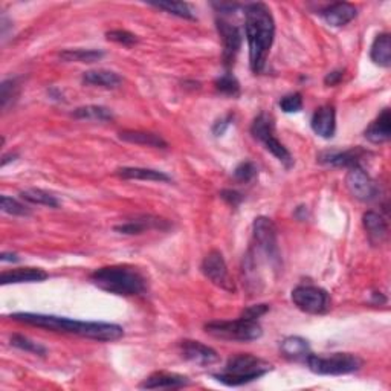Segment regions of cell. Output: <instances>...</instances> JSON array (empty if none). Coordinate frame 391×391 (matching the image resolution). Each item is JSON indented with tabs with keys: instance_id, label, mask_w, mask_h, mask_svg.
<instances>
[{
	"instance_id": "7a4b0ae2",
	"label": "cell",
	"mask_w": 391,
	"mask_h": 391,
	"mask_svg": "<svg viewBox=\"0 0 391 391\" xmlns=\"http://www.w3.org/2000/svg\"><path fill=\"white\" fill-rule=\"evenodd\" d=\"M245 34L249 46V64L254 73L263 72L276 37V22L264 3H251L245 10Z\"/></svg>"
},
{
	"instance_id": "cb8c5ba5",
	"label": "cell",
	"mask_w": 391,
	"mask_h": 391,
	"mask_svg": "<svg viewBox=\"0 0 391 391\" xmlns=\"http://www.w3.org/2000/svg\"><path fill=\"white\" fill-rule=\"evenodd\" d=\"M83 83H86L89 86H98L104 89H116L118 87L122 78L118 73L106 69H98V71H89L83 75Z\"/></svg>"
},
{
	"instance_id": "52a82bcc",
	"label": "cell",
	"mask_w": 391,
	"mask_h": 391,
	"mask_svg": "<svg viewBox=\"0 0 391 391\" xmlns=\"http://www.w3.org/2000/svg\"><path fill=\"white\" fill-rule=\"evenodd\" d=\"M251 133L255 139H259L260 143L264 144L266 150L276 156L286 169L294 167L292 155H290L289 150L280 143L276 135H273V122L269 115L260 113L257 116L251 126Z\"/></svg>"
},
{
	"instance_id": "d4e9b609",
	"label": "cell",
	"mask_w": 391,
	"mask_h": 391,
	"mask_svg": "<svg viewBox=\"0 0 391 391\" xmlns=\"http://www.w3.org/2000/svg\"><path fill=\"white\" fill-rule=\"evenodd\" d=\"M370 57L374 64L381 66V68H390L391 66V38L390 34L384 32L374 38L371 49H370Z\"/></svg>"
},
{
	"instance_id": "9c48e42d",
	"label": "cell",
	"mask_w": 391,
	"mask_h": 391,
	"mask_svg": "<svg viewBox=\"0 0 391 391\" xmlns=\"http://www.w3.org/2000/svg\"><path fill=\"white\" fill-rule=\"evenodd\" d=\"M201 269L204 276L210 280L213 285L227 290V292H236V285L229 276L228 266L225 263L222 253L219 251L208 253L202 262Z\"/></svg>"
},
{
	"instance_id": "e0dca14e",
	"label": "cell",
	"mask_w": 391,
	"mask_h": 391,
	"mask_svg": "<svg viewBox=\"0 0 391 391\" xmlns=\"http://www.w3.org/2000/svg\"><path fill=\"white\" fill-rule=\"evenodd\" d=\"M169 229L170 223L159 218H150V215H144V218H136L133 220H129L126 223L116 225L115 231L120 234L126 236H135V234H143V232L148 229Z\"/></svg>"
},
{
	"instance_id": "6da1fadb",
	"label": "cell",
	"mask_w": 391,
	"mask_h": 391,
	"mask_svg": "<svg viewBox=\"0 0 391 391\" xmlns=\"http://www.w3.org/2000/svg\"><path fill=\"white\" fill-rule=\"evenodd\" d=\"M11 320L15 322L29 324V326L41 327L51 332H60V334L78 335L81 338L101 341V343L116 341L124 336L122 327L118 326V324H112V322L77 321L64 317H55V315L31 313V312L13 313Z\"/></svg>"
},
{
	"instance_id": "8d00e7d4",
	"label": "cell",
	"mask_w": 391,
	"mask_h": 391,
	"mask_svg": "<svg viewBox=\"0 0 391 391\" xmlns=\"http://www.w3.org/2000/svg\"><path fill=\"white\" fill-rule=\"evenodd\" d=\"M106 36H107V40L115 41V43H120L124 46H131V45L138 43V37L135 34H131V32L124 31V29L109 31Z\"/></svg>"
},
{
	"instance_id": "4316f807",
	"label": "cell",
	"mask_w": 391,
	"mask_h": 391,
	"mask_svg": "<svg viewBox=\"0 0 391 391\" xmlns=\"http://www.w3.org/2000/svg\"><path fill=\"white\" fill-rule=\"evenodd\" d=\"M280 348L281 353L289 357V360H301V357H307V355L311 353L309 343L299 336H289L283 339Z\"/></svg>"
},
{
	"instance_id": "44dd1931",
	"label": "cell",
	"mask_w": 391,
	"mask_h": 391,
	"mask_svg": "<svg viewBox=\"0 0 391 391\" xmlns=\"http://www.w3.org/2000/svg\"><path fill=\"white\" fill-rule=\"evenodd\" d=\"M364 228L367 231L370 242L373 245H381L387 237V222L382 215L376 211H367L362 215Z\"/></svg>"
},
{
	"instance_id": "f35d334b",
	"label": "cell",
	"mask_w": 391,
	"mask_h": 391,
	"mask_svg": "<svg viewBox=\"0 0 391 391\" xmlns=\"http://www.w3.org/2000/svg\"><path fill=\"white\" fill-rule=\"evenodd\" d=\"M220 197L225 202H228L232 206H237V205H240V202L243 201V194L239 193V191H236V190H223L220 193Z\"/></svg>"
},
{
	"instance_id": "8992f818",
	"label": "cell",
	"mask_w": 391,
	"mask_h": 391,
	"mask_svg": "<svg viewBox=\"0 0 391 391\" xmlns=\"http://www.w3.org/2000/svg\"><path fill=\"white\" fill-rule=\"evenodd\" d=\"M309 370L315 374L324 376H341V374H350L362 367V360L352 353H332L329 356L312 355L306 357Z\"/></svg>"
},
{
	"instance_id": "ac0fdd59",
	"label": "cell",
	"mask_w": 391,
	"mask_h": 391,
	"mask_svg": "<svg viewBox=\"0 0 391 391\" xmlns=\"http://www.w3.org/2000/svg\"><path fill=\"white\" fill-rule=\"evenodd\" d=\"M320 14L322 15V19L326 20V23L330 24V27L339 28V27H344L347 23H350L357 15V10L352 3L338 2L326 6Z\"/></svg>"
},
{
	"instance_id": "9a60e30c",
	"label": "cell",
	"mask_w": 391,
	"mask_h": 391,
	"mask_svg": "<svg viewBox=\"0 0 391 391\" xmlns=\"http://www.w3.org/2000/svg\"><path fill=\"white\" fill-rule=\"evenodd\" d=\"M312 130L321 138H334L336 131V113L334 106H321L320 109L313 113L311 121Z\"/></svg>"
},
{
	"instance_id": "b9f144b4",
	"label": "cell",
	"mask_w": 391,
	"mask_h": 391,
	"mask_svg": "<svg viewBox=\"0 0 391 391\" xmlns=\"http://www.w3.org/2000/svg\"><path fill=\"white\" fill-rule=\"evenodd\" d=\"M0 260L2 262H19V257L11 253H2L0 254Z\"/></svg>"
},
{
	"instance_id": "f1b7e54d",
	"label": "cell",
	"mask_w": 391,
	"mask_h": 391,
	"mask_svg": "<svg viewBox=\"0 0 391 391\" xmlns=\"http://www.w3.org/2000/svg\"><path fill=\"white\" fill-rule=\"evenodd\" d=\"M148 5H152L157 10H162L169 14L178 15L180 19H188V20H194V11L191 8L190 3L187 2H171V0H165V2H150Z\"/></svg>"
},
{
	"instance_id": "484cf974",
	"label": "cell",
	"mask_w": 391,
	"mask_h": 391,
	"mask_svg": "<svg viewBox=\"0 0 391 391\" xmlns=\"http://www.w3.org/2000/svg\"><path fill=\"white\" fill-rule=\"evenodd\" d=\"M75 120H86L95 122H109L113 120V113L103 106H83L72 112Z\"/></svg>"
},
{
	"instance_id": "603a6c76",
	"label": "cell",
	"mask_w": 391,
	"mask_h": 391,
	"mask_svg": "<svg viewBox=\"0 0 391 391\" xmlns=\"http://www.w3.org/2000/svg\"><path fill=\"white\" fill-rule=\"evenodd\" d=\"M116 174L122 179H135V180H152V182H171V178L164 171L153 169H141V167H122L116 170Z\"/></svg>"
},
{
	"instance_id": "d6986e66",
	"label": "cell",
	"mask_w": 391,
	"mask_h": 391,
	"mask_svg": "<svg viewBox=\"0 0 391 391\" xmlns=\"http://www.w3.org/2000/svg\"><path fill=\"white\" fill-rule=\"evenodd\" d=\"M48 278V273L38 268H17L5 271L0 276V285H19V283H36Z\"/></svg>"
},
{
	"instance_id": "7c38bea8",
	"label": "cell",
	"mask_w": 391,
	"mask_h": 391,
	"mask_svg": "<svg viewBox=\"0 0 391 391\" xmlns=\"http://www.w3.org/2000/svg\"><path fill=\"white\" fill-rule=\"evenodd\" d=\"M218 31L223 43V62L229 68L234 64L236 57L242 48V32L236 24H231L222 19L218 20Z\"/></svg>"
},
{
	"instance_id": "5b68a950",
	"label": "cell",
	"mask_w": 391,
	"mask_h": 391,
	"mask_svg": "<svg viewBox=\"0 0 391 391\" xmlns=\"http://www.w3.org/2000/svg\"><path fill=\"white\" fill-rule=\"evenodd\" d=\"M205 332L218 339L240 341V343H249V341H255L263 335V330L259 322L246 320L243 317L234 321L208 322L205 324Z\"/></svg>"
},
{
	"instance_id": "5bb4252c",
	"label": "cell",
	"mask_w": 391,
	"mask_h": 391,
	"mask_svg": "<svg viewBox=\"0 0 391 391\" xmlns=\"http://www.w3.org/2000/svg\"><path fill=\"white\" fill-rule=\"evenodd\" d=\"M365 153L361 148H352V150H344V152H338V150H327L322 152L318 156V161L321 164L332 165V167H344V169H352V167H360L362 161V156Z\"/></svg>"
},
{
	"instance_id": "3957f363",
	"label": "cell",
	"mask_w": 391,
	"mask_h": 391,
	"mask_svg": "<svg viewBox=\"0 0 391 391\" xmlns=\"http://www.w3.org/2000/svg\"><path fill=\"white\" fill-rule=\"evenodd\" d=\"M90 281L104 292L121 297L143 295L147 290L145 276L130 264L104 266L92 272Z\"/></svg>"
},
{
	"instance_id": "4dcf8cb0",
	"label": "cell",
	"mask_w": 391,
	"mask_h": 391,
	"mask_svg": "<svg viewBox=\"0 0 391 391\" xmlns=\"http://www.w3.org/2000/svg\"><path fill=\"white\" fill-rule=\"evenodd\" d=\"M19 90L20 85L17 78L5 80L0 85V106H2V111H6L15 101V98L19 97Z\"/></svg>"
},
{
	"instance_id": "60d3db41",
	"label": "cell",
	"mask_w": 391,
	"mask_h": 391,
	"mask_svg": "<svg viewBox=\"0 0 391 391\" xmlns=\"http://www.w3.org/2000/svg\"><path fill=\"white\" fill-rule=\"evenodd\" d=\"M343 71H334V72H329L327 77L324 78V83H326L327 86H336L338 83L343 78Z\"/></svg>"
},
{
	"instance_id": "e575fe53",
	"label": "cell",
	"mask_w": 391,
	"mask_h": 391,
	"mask_svg": "<svg viewBox=\"0 0 391 391\" xmlns=\"http://www.w3.org/2000/svg\"><path fill=\"white\" fill-rule=\"evenodd\" d=\"M257 176V167L255 164L251 161H245L242 164H239L234 170V179L237 182H251Z\"/></svg>"
},
{
	"instance_id": "8fae6325",
	"label": "cell",
	"mask_w": 391,
	"mask_h": 391,
	"mask_svg": "<svg viewBox=\"0 0 391 391\" xmlns=\"http://www.w3.org/2000/svg\"><path fill=\"white\" fill-rule=\"evenodd\" d=\"M346 185L350 191V194L361 202H371L379 196V188L367 173H365L361 165L360 167L348 169L346 176Z\"/></svg>"
},
{
	"instance_id": "ba28073f",
	"label": "cell",
	"mask_w": 391,
	"mask_h": 391,
	"mask_svg": "<svg viewBox=\"0 0 391 391\" xmlns=\"http://www.w3.org/2000/svg\"><path fill=\"white\" fill-rule=\"evenodd\" d=\"M292 301L299 311L312 315L326 313L330 307V297L327 290L312 285L297 286L292 290Z\"/></svg>"
},
{
	"instance_id": "74e56055",
	"label": "cell",
	"mask_w": 391,
	"mask_h": 391,
	"mask_svg": "<svg viewBox=\"0 0 391 391\" xmlns=\"http://www.w3.org/2000/svg\"><path fill=\"white\" fill-rule=\"evenodd\" d=\"M269 311V306L268 304H255V306H249L248 309H245L242 312V315L240 317H243L246 320H253V321H257L260 317H263V315Z\"/></svg>"
},
{
	"instance_id": "1f68e13d",
	"label": "cell",
	"mask_w": 391,
	"mask_h": 391,
	"mask_svg": "<svg viewBox=\"0 0 391 391\" xmlns=\"http://www.w3.org/2000/svg\"><path fill=\"white\" fill-rule=\"evenodd\" d=\"M214 86H215V90H218V92L222 95L239 97V94H240L239 81L234 75H231V73H225V75H222V77H219L214 81Z\"/></svg>"
},
{
	"instance_id": "f546056e",
	"label": "cell",
	"mask_w": 391,
	"mask_h": 391,
	"mask_svg": "<svg viewBox=\"0 0 391 391\" xmlns=\"http://www.w3.org/2000/svg\"><path fill=\"white\" fill-rule=\"evenodd\" d=\"M20 197L23 201H27L29 204L34 205H43V206H49V208H58L60 202L55 196H52L48 191H43L40 188H28L20 191Z\"/></svg>"
},
{
	"instance_id": "d590c367",
	"label": "cell",
	"mask_w": 391,
	"mask_h": 391,
	"mask_svg": "<svg viewBox=\"0 0 391 391\" xmlns=\"http://www.w3.org/2000/svg\"><path fill=\"white\" fill-rule=\"evenodd\" d=\"M280 107L285 113H297L303 109L301 94H289L280 99Z\"/></svg>"
},
{
	"instance_id": "7402d4cb",
	"label": "cell",
	"mask_w": 391,
	"mask_h": 391,
	"mask_svg": "<svg viewBox=\"0 0 391 391\" xmlns=\"http://www.w3.org/2000/svg\"><path fill=\"white\" fill-rule=\"evenodd\" d=\"M120 139L126 143L153 147V148H167L169 144L161 135H156L152 131H139V130H124L120 133Z\"/></svg>"
},
{
	"instance_id": "ab89813d",
	"label": "cell",
	"mask_w": 391,
	"mask_h": 391,
	"mask_svg": "<svg viewBox=\"0 0 391 391\" xmlns=\"http://www.w3.org/2000/svg\"><path fill=\"white\" fill-rule=\"evenodd\" d=\"M231 122H232V115H227V116H223V118H220L218 122L214 124L213 126V133L215 136H222L225 131H227V129L231 126Z\"/></svg>"
},
{
	"instance_id": "83f0119b",
	"label": "cell",
	"mask_w": 391,
	"mask_h": 391,
	"mask_svg": "<svg viewBox=\"0 0 391 391\" xmlns=\"http://www.w3.org/2000/svg\"><path fill=\"white\" fill-rule=\"evenodd\" d=\"M104 57L103 51L98 49H66L60 52L63 62H75V63H95Z\"/></svg>"
},
{
	"instance_id": "277c9868",
	"label": "cell",
	"mask_w": 391,
	"mask_h": 391,
	"mask_svg": "<svg viewBox=\"0 0 391 391\" xmlns=\"http://www.w3.org/2000/svg\"><path fill=\"white\" fill-rule=\"evenodd\" d=\"M271 370L272 365L262 357L243 353L231 357L225 369L218 374H213V376L228 387H240L255 379H260Z\"/></svg>"
},
{
	"instance_id": "2e32d148",
	"label": "cell",
	"mask_w": 391,
	"mask_h": 391,
	"mask_svg": "<svg viewBox=\"0 0 391 391\" xmlns=\"http://www.w3.org/2000/svg\"><path fill=\"white\" fill-rule=\"evenodd\" d=\"M190 385V379L187 376H182L178 373L169 371H156L150 374L147 379H144L139 387L144 390H170V388H182Z\"/></svg>"
},
{
	"instance_id": "ffe728a7",
	"label": "cell",
	"mask_w": 391,
	"mask_h": 391,
	"mask_svg": "<svg viewBox=\"0 0 391 391\" xmlns=\"http://www.w3.org/2000/svg\"><path fill=\"white\" fill-rule=\"evenodd\" d=\"M365 138H367L373 144H382L387 143L391 136V116L390 109H384L376 120H374L367 130L364 131Z\"/></svg>"
},
{
	"instance_id": "d6a6232c",
	"label": "cell",
	"mask_w": 391,
	"mask_h": 391,
	"mask_svg": "<svg viewBox=\"0 0 391 391\" xmlns=\"http://www.w3.org/2000/svg\"><path fill=\"white\" fill-rule=\"evenodd\" d=\"M11 346L20 348V350H23V352H29V353L38 355V356L46 355V348L43 346H40L38 343H36V341H32L28 336H23V335H13Z\"/></svg>"
},
{
	"instance_id": "4fadbf2b",
	"label": "cell",
	"mask_w": 391,
	"mask_h": 391,
	"mask_svg": "<svg viewBox=\"0 0 391 391\" xmlns=\"http://www.w3.org/2000/svg\"><path fill=\"white\" fill-rule=\"evenodd\" d=\"M179 347H180L182 356H184L187 361L193 362L196 365H201V367H206V365H211L219 361L218 352L211 347L199 343V341L185 339L182 341Z\"/></svg>"
},
{
	"instance_id": "30bf717a",
	"label": "cell",
	"mask_w": 391,
	"mask_h": 391,
	"mask_svg": "<svg viewBox=\"0 0 391 391\" xmlns=\"http://www.w3.org/2000/svg\"><path fill=\"white\" fill-rule=\"evenodd\" d=\"M254 239L262 251L268 255L272 263L280 262L278 240H277V228L268 218H257L254 222Z\"/></svg>"
},
{
	"instance_id": "836d02e7",
	"label": "cell",
	"mask_w": 391,
	"mask_h": 391,
	"mask_svg": "<svg viewBox=\"0 0 391 391\" xmlns=\"http://www.w3.org/2000/svg\"><path fill=\"white\" fill-rule=\"evenodd\" d=\"M0 206H2V211L11 215H29L31 211L28 210V206H24L19 201H15L13 197L2 196L0 197Z\"/></svg>"
}]
</instances>
